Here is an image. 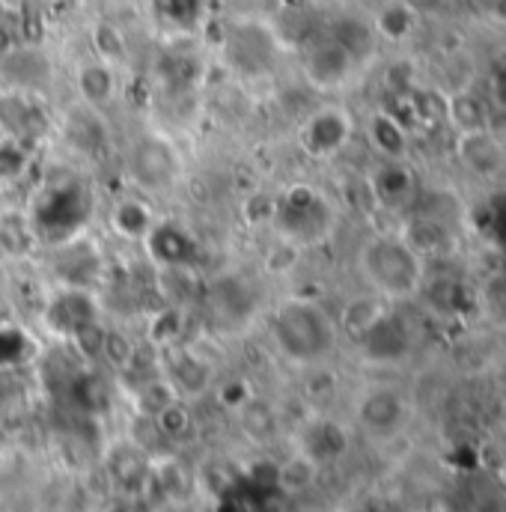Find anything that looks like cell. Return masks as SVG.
<instances>
[{
	"instance_id": "6da1fadb",
	"label": "cell",
	"mask_w": 506,
	"mask_h": 512,
	"mask_svg": "<svg viewBox=\"0 0 506 512\" xmlns=\"http://www.w3.org/2000/svg\"><path fill=\"white\" fill-rule=\"evenodd\" d=\"M274 352L292 367H319L340 340V322L313 298L292 295L280 301L268 319Z\"/></svg>"
},
{
	"instance_id": "7a4b0ae2",
	"label": "cell",
	"mask_w": 506,
	"mask_h": 512,
	"mask_svg": "<svg viewBox=\"0 0 506 512\" xmlns=\"http://www.w3.org/2000/svg\"><path fill=\"white\" fill-rule=\"evenodd\" d=\"M358 274L373 295L390 301H408L423 292L426 259L417 254L405 236L376 233L358 251Z\"/></svg>"
},
{
	"instance_id": "3957f363",
	"label": "cell",
	"mask_w": 506,
	"mask_h": 512,
	"mask_svg": "<svg viewBox=\"0 0 506 512\" xmlns=\"http://www.w3.org/2000/svg\"><path fill=\"white\" fill-rule=\"evenodd\" d=\"M271 227L292 248H319L337 227V209L313 185H289V191L274 200Z\"/></svg>"
},
{
	"instance_id": "277c9868",
	"label": "cell",
	"mask_w": 506,
	"mask_h": 512,
	"mask_svg": "<svg viewBox=\"0 0 506 512\" xmlns=\"http://www.w3.org/2000/svg\"><path fill=\"white\" fill-rule=\"evenodd\" d=\"M128 176L140 191L167 194L182 179V155L167 134L146 131L128 149Z\"/></svg>"
},
{
	"instance_id": "5b68a950",
	"label": "cell",
	"mask_w": 506,
	"mask_h": 512,
	"mask_svg": "<svg viewBox=\"0 0 506 512\" xmlns=\"http://www.w3.org/2000/svg\"><path fill=\"white\" fill-rule=\"evenodd\" d=\"M355 420L367 435L390 438L408 420V399L393 384H373L358 396Z\"/></svg>"
},
{
	"instance_id": "8992f818",
	"label": "cell",
	"mask_w": 506,
	"mask_h": 512,
	"mask_svg": "<svg viewBox=\"0 0 506 512\" xmlns=\"http://www.w3.org/2000/svg\"><path fill=\"white\" fill-rule=\"evenodd\" d=\"M352 114L340 105H322L316 108L304 126H301V146L307 155L313 158H334L337 152H343L352 140Z\"/></svg>"
},
{
	"instance_id": "52a82bcc",
	"label": "cell",
	"mask_w": 506,
	"mask_h": 512,
	"mask_svg": "<svg viewBox=\"0 0 506 512\" xmlns=\"http://www.w3.org/2000/svg\"><path fill=\"white\" fill-rule=\"evenodd\" d=\"M420 185L405 158H381L379 167L370 173V194L387 212H402L414 203Z\"/></svg>"
},
{
	"instance_id": "ba28073f",
	"label": "cell",
	"mask_w": 506,
	"mask_h": 512,
	"mask_svg": "<svg viewBox=\"0 0 506 512\" xmlns=\"http://www.w3.org/2000/svg\"><path fill=\"white\" fill-rule=\"evenodd\" d=\"M355 63L358 57L346 45H340L337 39H325L316 48H310L304 60V75L316 90H340L349 84Z\"/></svg>"
},
{
	"instance_id": "9c48e42d",
	"label": "cell",
	"mask_w": 506,
	"mask_h": 512,
	"mask_svg": "<svg viewBox=\"0 0 506 512\" xmlns=\"http://www.w3.org/2000/svg\"><path fill=\"white\" fill-rule=\"evenodd\" d=\"M456 155L459 161L480 179H498L506 170V152L501 140L489 131H459L456 140Z\"/></svg>"
},
{
	"instance_id": "30bf717a",
	"label": "cell",
	"mask_w": 506,
	"mask_h": 512,
	"mask_svg": "<svg viewBox=\"0 0 506 512\" xmlns=\"http://www.w3.org/2000/svg\"><path fill=\"white\" fill-rule=\"evenodd\" d=\"M75 87H78V96H81V102L93 111V114H99V111H105L114 99H117V93H120V81H117V66L111 63V60H105V57H90V60H84L81 66H78V72H75Z\"/></svg>"
},
{
	"instance_id": "8fae6325",
	"label": "cell",
	"mask_w": 506,
	"mask_h": 512,
	"mask_svg": "<svg viewBox=\"0 0 506 512\" xmlns=\"http://www.w3.org/2000/svg\"><path fill=\"white\" fill-rule=\"evenodd\" d=\"M298 447H301L307 456H313L319 465H328V462L346 456V450H349V432H346L337 420L319 417V420H313V423L304 429V438H301Z\"/></svg>"
},
{
	"instance_id": "7c38bea8",
	"label": "cell",
	"mask_w": 506,
	"mask_h": 512,
	"mask_svg": "<svg viewBox=\"0 0 506 512\" xmlns=\"http://www.w3.org/2000/svg\"><path fill=\"white\" fill-rule=\"evenodd\" d=\"M319 471H322V465L298 447L292 456H286V459L277 465V474H274V477H277L280 492L295 498V495H304V492H310V489L316 486Z\"/></svg>"
},
{
	"instance_id": "4fadbf2b",
	"label": "cell",
	"mask_w": 506,
	"mask_h": 512,
	"mask_svg": "<svg viewBox=\"0 0 506 512\" xmlns=\"http://www.w3.org/2000/svg\"><path fill=\"white\" fill-rule=\"evenodd\" d=\"M405 242L423 259H429V256H441L444 251H450L453 236H450L444 221L429 218V215H417L405 230Z\"/></svg>"
},
{
	"instance_id": "5bb4252c",
	"label": "cell",
	"mask_w": 506,
	"mask_h": 512,
	"mask_svg": "<svg viewBox=\"0 0 506 512\" xmlns=\"http://www.w3.org/2000/svg\"><path fill=\"white\" fill-rule=\"evenodd\" d=\"M387 313V301L367 292L364 298H352L343 310V319H340V331H349L355 340H361L381 316Z\"/></svg>"
},
{
	"instance_id": "9a60e30c",
	"label": "cell",
	"mask_w": 506,
	"mask_h": 512,
	"mask_svg": "<svg viewBox=\"0 0 506 512\" xmlns=\"http://www.w3.org/2000/svg\"><path fill=\"white\" fill-rule=\"evenodd\" d=\"M447 123H453L459 131H480V128H489V114H486V105L474 93L462 90V93H450Z\"/></svg>"
},
{
	"instance_id": "2e32d148",
	"label": "cell",
	"mask_w": 506,
	"mask_h": 512,
	"mask_svg": "<svg viewBox=\"0 0 506 512\" xmlns=\"http://www.w3.org/2000/svg\"><path fill=\"white\" fill-rule=\"evenodd\" d=\"M370 137L381 152V158H405L408 155V134L393 117L379 114L370 126Z\"/></svg>"
},
{
	"instance_id": "e0dca14e",
	"label": "cell",
	"mask_w": 506,
	"mask_h": 512,
	"mask_svg": "<svg viewBox=\"0 0 506 512\" xmlns=\"http://www.w3.org/2000/svg\"><path fill=\"white\" fill-rule=\"evenodd\" d=\"M447 108H450V93H441V90H417L414 93V114L426 126L447 123Z\"/></svg>"
},
{
	"instance_id": "ac0fdd59",
	"label": "cell",
	"mask_w": 506,
	"mask_h": 512,
	"mask_svg": "<svg viewBox=\"0 0 506 512\" xmlns=\"http://www.w3.org/2000/svg\"><path fill=\"white\" fill-rule=\"evenodd\" d=\"M152 417H155L158 432L167 435V438H173V441H179V438H185V435L191 432V414H188V408H185L179 399L167 402V405H164L158 414H152Z\"/></svg>"
},
{
	"instance_id": "d6986e66",
	"label": "cell",
	"mask_w": 506,
	"mask_h": 512,
	"mask_svg": "<svg viewBox=\"0 0 506 512\" xmlns=\"http://www.w3.org/2000/svg\"><path fill=\"white\" fill-rule=\"evenodd\" d=\"M489 81H492V93H495V102L506 108V54H498L492 72H489Z\"/></svg>"
},
{
	"instance_id": "ffe728a7",
	"label": "cell",
	"mask_w": 506,
	"mask_h": 512,
	"mask_svg": "<svg viewBox=\"0 0 506 512\" xmlns=\"http://www.w3.org/2000/svg\"><path fill=\"white\" fill-rule=\"evenodd\" d=\"M414 15H423V12H435L441 6V0H402Z\"/></svg>"
},
{
	"instance_id": "44dd1931",
	"label": "cell",
	"mask_w": 506,
	"mask_h": 512,
	"mask_svg": "<svg viewBox=\"0 0 506 512\" xmlns=\"http://www.w3.org/2000/svg\"><path fill=\"white\" fill-rule=\"evenodd\" d=\"M492 18L498 24H506V0H492Z\"/></svg>"
}]
</instances>
